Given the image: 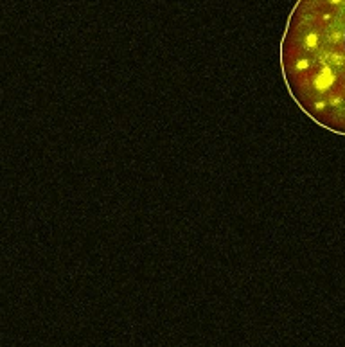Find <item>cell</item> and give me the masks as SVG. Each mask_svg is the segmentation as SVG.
Segmentation results:
<instances>
[{"mask_svg": "<svg viewBox=\"0 0 345 347\" xmlns=\"http://www.w3.org/2000/svg\"><path fill=\"white\" fill-rule=\"evenodd\" d=\"M291 99L318 126L345 135V0H298L281 43Z\"/></svg>", "mask_w": 345, "mask_h": 347, "instance_id": "cell-1", "label": "cell"}]
</instances>
